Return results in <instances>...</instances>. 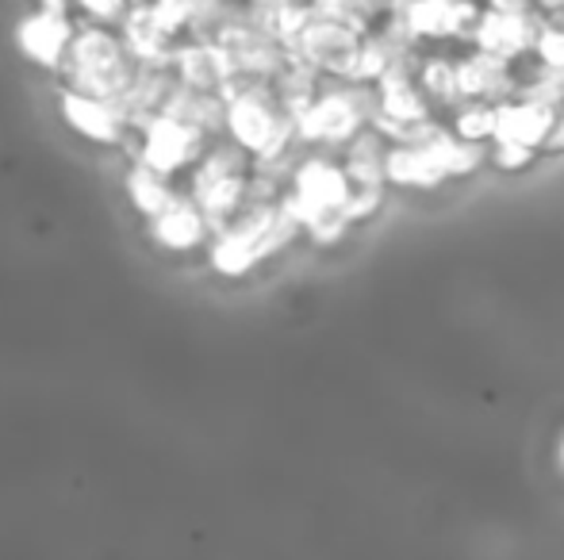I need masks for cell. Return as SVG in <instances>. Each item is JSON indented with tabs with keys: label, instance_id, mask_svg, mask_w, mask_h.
<instances>
[{
	"label": "cell",
	"instance_id": "obj_5",
	"mask_svg": "<svg viewBox=\"0 0 564 560\" xmlns=\"http://www.w3.org/2000/svg\"><path fill=\"white\" fill-rule=\"evenodd\" d=\"M484 0H400L377 28H392L408 35L423 51H442L449 43L473 39Z\"/></svg>",
	"mask_w": 564,
	"mask_h": 560
},
{
	"label": "cell",
	"instance_id": "obj_15",
	"mask_svg": "<svg viewBox=\"0 0 564 560\" xmlns=\"http://www.w3.org/2000/svg\"><path fill=\"white\" fill-rule=\"evenodd\" d=\"M62 116L69 120V128L82 131V135L93 142L119 139V112L100 97H89V92H62Z\"/></svg>",
	"mask_w": 564,
	"mask_h": 560
},
{
	"label": "cell",
	"instance_id": "obj_24",
	"mask_svg": "<svg viewBox=\"0 0 564 560\" xmlns=\"http://www.w3.org/2000/svg\"><path fill=\"white\" fill-rule=\"evenodd\" d=\"M85 12L100 15V20H108V15H119L123 12V0H82Z\"/></svg>",
	"mask_w": 564,
	"mask_h": 560
},
{
	"label": "cell",
	"instance_id": "obj_4",
	"mask_svg": "<svg viewBox=\"0 0 564 560\" xmlns=\"http://www.w3.org/2000/svg\"><path fill=\"white\" fill-rule=\"evenodd\" d=\"M372 116H377V92H372V85L338 81L335 89H323L296 116V139L307 142V146L346 150L361 131L372 128Z\"/></svg>",
	"mask_w": 564,
	"mask_h": 560
},
{
	"label": "cell",
	"instance_id": "obj_28",
	"mask_svg": "<svg viewBox=\"0 0 564 560\" xmlns=\"http://www.w3.org/2000/svg\"><path fill=\"white\" fill-rule=\"evenodd\" d=\"M46 8H51V12H62V0H43Z\"/></svg>",
	"mask_w": 564,
	"mask_h": 560
},
{
	"label": "cell",
	"instance_id": "obj_21",
	"mask_svg": "<svg viewBox=\"0 0 564 560\" xmlns=\"http://www.w3.org/2000/svg\"><path fill=\"white\" fill-rule=\"evenodd\" d=\"M534 62L538 69H553V74H564V23H550L545 20L542 35H538L534 46Z\"/></svg>",
	"mask_w": 564,
	"mask_h": 560
},
{
	"label": "cell",
	"instance_id": "obj_10",
	"mask_svg": "<svg viewBox=\"0 0 564 560\" xmlns=\"http://www.w3.org/2000/svg\"><path fill=\"white\" fill-rule=\"evenodd\" d=\"M204 142L200 128L173 120V116H158L147 123V146H142V165H150L154 173H177L181 165H188L196 157Z\"/></svg>",
	"mask_w": 564,
	"mask_h": 560
},
{
	"label": "cell",
	"instance_id": "obj_19",
	"mask_svg": "<svg viewBox=\"0 0 564 560\" xmlns=\"http://www.w3.org/2000/svg\"><path fill=\"white\" fill-rule=\"evenodd\" d=\"M127 43H131V51L147 62L165 58V35L154 28V20H150V8H139V12L127 20Z\"/></svg>",
	"mask_w": 564,
	"mask_h": 560
},
{
	"label": "cell",
	"instance_id": "obj_23",
	"mask_svg": "<svg viewBox=\"0 0 564 560\" xmlns=\"http://www.w3.org/2000/svg\"><path fill=\"white\" fill-rule=\"evenodd\" d=\"M545 154H564V108H557V116H553L550 139H545Z\"/></svg>",
	"mask_w": 564,
	"mask_h": 560
},
{
	"label": "cell",
	"instance_id": "obj_17",
	"mask_svg": "<svg viewBox=\"0 0 564 560\" xmlns=\"http://www.w3.org/2000/svg\"><path fill=\"white\" fill-rule=\"evenodd\" d=\"M446 123H449L453 135L473 142V146H491V142H496V105L465 100Z\"/></svg>",
	"mask_w": 564,
	"mask_h": 560
},
{
	"label": "cell",
	"instance_id": "obj_8",
	"mask_svg": "<svg viewBox=\"0 0 564 560\" xmlns=\"http://www.w3.org/2000/svg\"><path fill=\"white\" fill-rule=\"evenodd\" d=\"M250 188L253 185L246 177V165L235 150H216L196 169V204L216 223H227L230 216H238V208L250 200Z\"/></svg>",
	"mask_w": 564,
	"mask_h": 560
},
{
	"label": "cell",
	"instance_id": "obj_25",
	"mask_svg": "<svg viewBox=\"0 0 564 560\" xmlns=\"http://www.w3.org/2000/svg\"><path fill=\"white\" fill-rule=\"evenodd\" d=\"M534 12L550 23H564V0H534Z\"/></svg>",
	"mask_w": 564,
	"mask_h": 560
},
{
	"label": "cell",
	"instance_id": "obj_6",
	"mask_svg": "<svg viewBox=\"0 0 564 560\" xmlns=\"http://www.w3.org/2000/svg\"><path fill=\"white\" fill-rule=\"evenodd\" d=\"M542 28H545V20L534 12V8H491V4H484L468 46L480 51V54H491V58L511 62V66H522V62L534 58V46H538Z\"/></svg>",
	"mask_w": 564,
	"mask_h": 560
},
{
	"label": "cell",
	"instance_id": "obj_11",
	"mask_svg": "<svg viewBox=\"0 0 564 560\" xmlns=\"http://www.w3.org/2000/svg\"><path fill=\"white\" fill-rule=\"evenodd\" d=\"M426 135H431V131H426ZM426 135L415 142H395V146H388V162H384L388 188H419V193H431V188L449 185L446 169H442L438 154H434Z\"/></svg>",
	"mask_w": 564,
	"mask_h": 560
},
{
	"label": "cell",
	"instance_id": "obj_16",
	"mask_svg": "<svg viewBox=\"0 0 564 560\" xmlns=\"http://www.w3.org/2000/svg\"><path fill=\"white\" fill-rule=\"evenodd\" d=\"M204 219L208 216H204L196 200H173L170 208L154 219V239L170 250H193V246H200L204 231H208Z\"/></svg>",
	"mask_w": 564,
	"mask_h": 560
},
{
	"label": "cell",
	"instance_id": "obj_2",
	"mask_svg": "<svg viewBox=\"0 0 564 560\" xmlns=\"http://www.w3.org/2000/svg\"><path fill=\"white\" fill-rule=\"evenodd\" d=\"M296 234H304V227L296 223L284 196L258 200L242 211L238 223H230L216 239V246H212V270L224 273V277H246L253 265H261L276 250H284Z\"/></svg>",
	"mask_w": 564,
	"mask_h": 560
},
{
	"label": "cell",
	"instance_id": "obj_26",
	"mask_svg": "<svg viewBox=\"0 0 564 560\" xmlns=\"http://www.w3.org/2000/svg\"><path fill=\"white\" fill-rule=\"evenodd\" d=\"M491 8H534V0H484Z\"/></svg>",
	"mask_w": 564,
	"mask_h": 560
},
{
	"label": "cell",
	"instance_id": "obj_29",
	"mask_svg": "<svg viewBox=\"0 0 564 560\" xmlns=\"http://www.w3.org/2000/svg\"><path fill=\"white\" fill-rule=\"evenodd\" d=\"M258 4H261V0H258Z\"/></svg>",
	"mask_w": 564,
	"mask_h": 560
},
{
	"label": "cell",
	"instance_id": "obj_14",
	"mask_svg": "<svg viewBox=\"0 0 564 560\" xmlns=\"http://www.w3.org/2000/svg\"><path fill=\"white\" fill-rule=\"evenodd\" d=\"M415 81L426 92V100L434 105V112L442 120H449L460 105H465V92H460V69L457 54L446 51H423L415 62Z\"/></svg>",
	"mask_w": 564,
	"mask_h": 560
},
{
	"label": "cell",
	"instance_id": "obj_12",
	"mask_svg": "<svg viewBox=\"0 0 564 560\" xmlns=\"http://www.w3.org/2000/svg\"><path fill=\"white\" fill-rule=\"evenodd\" d=\"M553 108L538 105L530 97H511L496 108V142H514V146H530L545 154V139L553 128Z\"/></svg>",
	"mask_w": 564,
	"mask_h": 560
},
{
	"label": "cell",
	"instance_id": "obj_27",
	"mask_svg": "<svg viewBox=\"0 0 564 560\" xmlns=\"http://www.w3.org/2000/svg\"><path fill=\"white\" fill-rule=\"evenodd\" d=\"M557 464H561V472H564V433H561V446H557Z\"/></svg>",
	"mask_w": 564,
	"mask_h": 560
},
{
	"label": "cell",
	"instance_id": "obj_3",
	"mask_svg": "<svg viewBox=\"0 0 564 560\" xmlns=\"http://www.w3.org/2000/svg\"><path fill=\"white\" fill-rule=\"evenodd\" d=\"M369 39L372 28L365 20H357L349 12H323V8L312 4V15L300 28V35L289 43V54L304 62V66H312L319 77L357 85Z\"/></svg>",
	"mask_w": 564,
	"mask_h": 560
},
{
	"label": "cell",
	"instance_id": "obj_22",
	"mask_svg": "<svg viewBox=\"0 0 564 560\" xmlns=\"http://www.w3.org/2000/svg\"><path fill=\"white\" fill-rule=\"evenodd\" d=\"M538 157H542L538 150L514 146V142H491V146H488V162L496 165L499 173H522V169H530Z\"/></svg>",
	"mask_w": 564,
	"mask_h": 560
},
{
	"label": "cell",
	"instance_id": "obj_20",
	"mask_svg": "<svg viewBox=\"0 0 564 560\" xmlns=\"http://www.w3.org/2000/svg\"><path fill=\"white\" fill-rule=\"evenodd\" d=\"M196 12H200V0H158V4L150 8V20H154V28L170 39L177 28L193 23Z\"/></svg>",
	"mask_w": 564,
	"mask_h": 560
},
{
	"label": "cell",
	"instance_id": "obj_7",
	"mask_svg": "<svg viewBox=\"0 0 564 560\" xmlns=\"http://www.w3.org/2000/svg\"><path fill=\"white\" fill-rule=\"evenodd\" d=\"M69 77H74L89 97H123L131 89V69L123 66V54H119L116 39L105 35V31H85V35L74 39L69 46Z\"/></svg>",
	"mask_w": 564,
	"mask_h": 560
},
{
	"label": "cell",
	"instance_id": "obj_9",
	"mask_svg": "<svg viewBox=\"0 0 564 560\" xmlns=\"http://www.w3.org/2000/svg\"><path fill=\"white\" fill-rule=\"evenodd\" d=\"M457 69H460V92L465 100H480V105H503V100L519 97L522 85V66H511L503 58H491L468 46L465 54H457Z\"/></svg>",
	"mask_w": 564,
	"mask_h": 560
},
{
	"label": "cell",
	"instance_id": "obj_1",
	"mask_svg": "<svg viewBox=\"0 0 564 560\" xmlns=\"http://www.w3.org/2000/svg\"><path fill=\"white\" fill-rule=\"evenodd\" d=\"M349 196H354V180L341 157L312 154L292 169V188L284 193V204L315 246H335L354 227L346 216Z\"/></svg>",
	"mask_w": 564,
	"mask_h": 560
},
{
	"label": "cell",
	"instance_id": "obj_18",
	"mask_svg": "<svg viewBox=\"0 0 564 560\" xmlns=\"http://www.w3.org/2000/svg\"><path fill=\"white\" fill-rule=\"evenodd\" d=\"M127 193H131V204L142 211V216H162L177 196L170 193L162 173H154L150 165H134L131 177H127Z\"/></svg>",
	"mask_w": 564,
	"mask_h": 560
},
{
	"label": "cell",
	"instance_id": "obj_13",
	"mask_svg": "<svg viewBox=\"0 0 564 560\" xmlns=\"http://www.w3.org/2000/svg\"><path fill=\"white\" fill-rule=\"evenodd\" d=\"M15 46H20L35 66L54 69L62 62V54L74 46V28H69L62 12L43 8V12L28 15V20L15 28Z\"/></svg>",
	"mask_w": 564,
	"mask_h": 560
}]
</instances>
